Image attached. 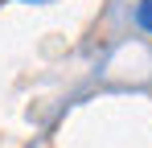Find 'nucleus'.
<instances>
[{
	"instance_id": "obj_1",
	"label": "nucleus",
	"mask_w": 152,
	"mask_h": 148,
	"mask_svg": "<svg viewBox=\"0 0 152 148\" xmlns=\"http://www.w3.org/2000/svg\"><path fill=\"white\" fill-rule=\"evenodd\" d=\"M136 25H140L144 33H152V0H140V4H136Z\"/></svg>"
}]
</instances>
